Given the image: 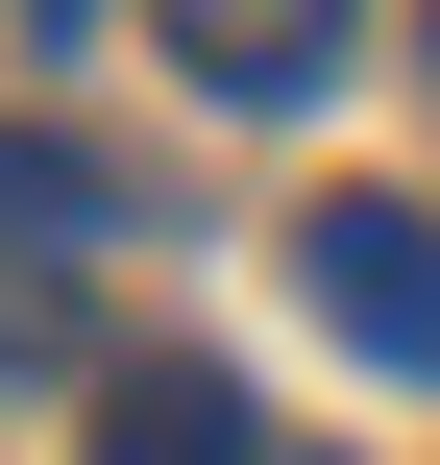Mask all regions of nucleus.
I'll use <instances>...</instances> for the list:
<instances>
[{
  "label": "nucleus",
  "instance_id": "obj_1",
  "mask_svg": "<svg viewBox=\"0 0 440 465\" xmlns=\"http://www.w3.org/2000/svg\"><path fill=\"white\" fill-rule=\"evenodd\" d=\"M294 294H318L392 392H440V221L416 196H318V221H294Z\"/></svg>",
  "mask_w": 440,
  "mask_h": 465
},
{
  "label": "nucleus",
  "instance_id": "obj_2",
  "mask_svg": "<svg viewBox=\"0 0 440 465\" xmlns=\"http://www.w3.org/2000/svg\"><path fill=\"white\" fill-rule=\"evenodd\" d=\"M98 465H269V417H245L196 343H122V368H98Z\"/></svg>",
  "mask_w": 440,
  "mask_h": 465
},
{
  "label": "nucleus",
  "instance_id": "obj_3",
  "mask_svg": "<svg viewBox=\"0 0 440 465\" xmlns=\"http://www.w3.org/2000/svg\"><path fill=\"white\" fill-rule=\"evenodd\" d=\"M171 49H196V98H245V123H269V98H318V74H343V0H171Z\"/></svg>",
  "mask_w": 440,
  "mask_h": 465
},
{
  "label": "nucleus",
  "instance_id": "obj_4",
  "mask_svg": "<svg viewBox=\"0 0 440 465\" xmlns=\"http://www.w3.org/2000/svg\"><path fill=\"white\" fill-rule=\"evenodd\" d=\"M49 368H98V343H73V270L24 245V270H0V392H49Z\"/></svg>",
  "mask_w": 440,
  "mask_h": 465
},
{
  "label": "nucleus",
  "instance_id": "obj_5",
  "mask_svg": "<svg viewBox=\"0 0 440 465\" xmlns=\"http://www.w3.org/2000/svg\"><path fill=\"white\" fill-rule=\"evenodd\" d=\"M416 49H440V0H416Z\"/></svg>",
  "mask_w": 440,
  "mask_h": 465
},
{
  "label": "nucleus",
  "instance_id": "obj_6",
  "mask_svg": "<svg viewBox=\"0 0 440 465\" xmlns=\"http://www.w3.org/2000/svg\"><path fill=\"white\" fill-rule=\"evenodd\" d=\"M49 25H73V0H49Z\"/></svg>",
  "mask_w": 440,
  "mask_h": 465
}]
</instances>
